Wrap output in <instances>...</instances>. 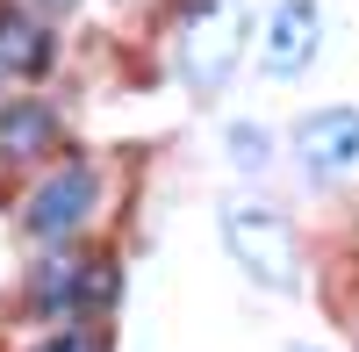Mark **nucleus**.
Returning a JSON list of instances; mask_svg holds the SVG:
<instances>
[{"label":"nucleus","instance_id":"obj_2","mask_svg":"<svg viewBox=\"0 0 359 352\" xmlns=\"http://www.w3.org/2000/svg\"><path fill=\"white\" fill-rule=\"evenodd\" d=\"M237 43H245V22H237L223 0H208V8H194V15H187V36H180V65H187V79L201 86V94H216V86L230 79Z\"/></svg>","mask_w":359,"mask_h":352},{"label":"nucleus","instance_id":"obj_11","mask_svg":"<svg viewBox=\"0 0 359 352\" xmlns=\"http://www.w3.org/2000/svg\"><path fill=\"white\" fill-rule=\"evenodd\" d=\"M43 8H72V0H43Z\"/></svg>","mask_w":359,"mask_h":352},{"label":"nucleus","instance_id":"obj_8","mask_svg":"<svg viewBox=\"0 0 359 352\" xmlns=\"http://www.w3.org/2000/svg\"><path fill=\"white\" fill-rule=\"evenodd\" d=\"M43 57H50V36L29 15H0V65L8 72H43Z\"/></svg>","mask_w":359,"mask_h":352},{"label":"nucleus","instance_id":"obj_6","mask_svg":"<svg viewBox=\"0 0 359 352\" xmlns=\"http://www.w3.org/2000/svg\"><path fill=\"white\" fill-rule=\"evenodd\" d=\"M309 57H316V0H280L273 22H266V65L287 79V72H302Z\"/></svg>","mask_w":359,"mask_h":352},{"label":"nucleus","instance_id":"obj_5","mask_svg":"<svg viewBox=\"0 0 359 352\" xmlns=\"http://www.w3.org/2000/svg\"><path fill=\"white\" fill-rule=\"evenodd\" d=\"M294 144H302V158H309L316 172L359 165V108H323V115H309V123L294 130Z\"/></svg>","mask_w":359,"mask_h":352},{"label":"nucleus","instance_id":"obj_3","mask_svg":"<svg viewBox=\"0 0 359 352\" xmlns=\"http://www.w3.org/2000/svg\"><path fill=\"white\" fill-rule=\"evenodd\" d=\"M86 209H94V172L86 165H57L50 180L29 194V230H36V238H65V230L86 223Z\"/></svg>","mask_w":359,"mask_h":352},{"label":"nucleus","instance_id":"obj_4","mask_svg":"<svg viewBox=\"0 0 359 352\" xmlns=\"http://www.w3.org/2000/svg\"><path fill=\"white\" fill-rule=\"evenodd\" d=\"M86 287H94V259L50 252L29 280V302H36V316H86Z\"/></svg>","mask_w":359,"mask_h":352},{"label":"nucleus","instance_id":"obj_10","mask_svg":"<svg viewBox=\"0 0 359 352\" xmlns=\"http://www.w3.org/2000/svg\"><path fill=\"white\" fill-rule=\"evenodd\" d=\"M43 352H94V345H72V338H57V345H43Z\"/></svg>","mask_w":359,"mask_h":352},{"label":"nucleus","instance_id":"obj_1","mask_svg":"<svg viewBox=\"0 0 359 352\" xmlns=\"http://www.w3.org/2000/svg\"><path fill=\"white\" fill-rule=\"evenodd\" d=\"M223 238L237 252V266H245L259 287H294L302 280V245H294V230L266 209H230L223 216Z\"/></svg>","mask_w":359,"mask_h":352},{"label":"nucleus","instance_id":"obj_7","mask_svg":"<svg viewBox=\"0 0 359 352\" xmlns=\"http://www.w3.org/2000/svg\"><path fill=\"white\" fill-rule=\"evenodd\" d=\"M0 144H8V158H36L57 144V115L36 108V101H15V108H0Z\"/></svg>","mask_w":359,"mask_h":352},{"label":"nucleus","instance_id":"obj_9","mask_svg":"<svg viewBox=\"0 0 359 352\" xmlns=\"http://www.w3.org/2000/svg\"><path fill=\"white\" fill-rule=\"evenodd\" d=\"M230 158L237 165H266V137L259 130H230Z\"/></svg>","mask_w":359,"mask_h":352}]
</instances>
